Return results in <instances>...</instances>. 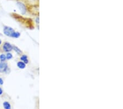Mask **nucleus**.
Returning a JSON list of instances; mask_svg holds the SVG:
<instances>
[{
    "label": "nucleus",
    "mask_w": 123,
    "mask_h": 109,
    "mask_svg": "<svg viewBox=\"0 0 123 109\" xmlns=\"http://www.w3.org/2000/svg\"><path fill=\"white\" fill-rule=\"evenodd\" d=\"M6 59V56L5 54L2 53V54L0 55V61L1 62H5Z\"/></svg>",
    "instance_id": "9b49d317"
},
{
    "label": "nucleus",
    "mask_w": 123,
    "mask_h": 109,
    "mask_svg": "<svg viewBox=\"0 0 123 109\" xmlns=\"http://www.w3.org/2000/svg\"><path fill=\"white\" fill-rule=\"evenodd\" d=\"M16 1H17V2H23L24 1H26L27 0H16Z\"/></svg>",
    "instance_id": "2eb2a0df"
},
{
    "label": "nucleus",
    "mask_w": 123,
    "mask_h": 109,
    "mask_svg": "<svg viewBox=\"0 0 123 109\" xmlns=\"http://www.w3.org/2000/svg\"><path fill=\"white\" fill-rule=\"evenodd\" d=\"M13 50H14L15 52H17L19 55H21L23 54L22 51H21L20 49L18 48V47H17V46H13Z\"/></svg>",
    "instance_id": "6e6552de"
},
{
    "label": "nucleus",
    "mask_w": 123,
    "mask_h": 109,
    "mask_svg": "<svg viewBox=\"0 0 123 109\" xmlns=\"http://www.w3.org/2000/svg\"><path fill=\"white\" fill-rule=\"evenodd\" d=\"M3 106L5 109H11V105L9 102H5L3 103Z\"/></svg>",
    "instance_id": "1a4fd4ad"
},
{
    "label": "nucleus",
    "mask_w": 123,
    "mask_h": 109,
    "mask_svg": "<svg viewBox=\"0 0 123 109\" xmlns=\"http://www.w3.org/2000/svg\"><path fill=\"white\" fill-rule=\"evenodd\" d=\"M2 44V40L1 39H0V45H1Z\"/></svg>",
    "instance_id": "dca6fc26"
},
{
    "label": "nucleus",
    "mask_w": 123,
    "mask_h": 109,
    "mask_svg": "<svg viewBox=\"0 0 123 109\" xmlns=\"http://www.w3.org/2000/svg\"><path fill=\"white\" fill-rule=\"evenodd\" d=\"M6 56V59H11L13 58L12 54V53H10V52H7Z\"/></svg>",
    "instance_id": "f8f14e48"
},
{
    "label": "nucleus",
    "mask_w": 123,
    "mask_h": 109,
    "mask_svg": "<svg viewBox=\"0 0 123 109\" xmlns=\"http://www.w3.org/2000/svg\"><path fill=\"white\" fill-rule=\"evenodd\" d=\"M17 5L19 9H20V11H21L22 15H25L26 13V5L25 4L22 2H17Z\"/></svg>",
    "instance_id": "20e7f679"
},
{
    "label": "nucleus",
    "mask_w": 123,
    "mask_h": 109,
    "mask_svg": "<svg viewBox=\"0 0 123 109\" xmlns=\"http://www.w3.org/2000/svg\"><path fill=\"white\" fill-rule=\"evenodd\" d=\"M3 89L0 87V95H2L3 94Z\"/></svg>",
    "instance_id": "4468645a"
},
{
    "label": "nucleus",
    "mask_w": 123,
    "mask_h": 109,
    "mask_svg": "<svg viewBox=\"0 0 123 109\" xmlns=\"http://www.w3.org/2000/svg\"><path fill=\"white\" fill-rule=\"evenodd\" d=\"M20 36V34L19 32H18V31H14L12 33V34L11 35V37H13V38H18Z\"/></svg>",
    "instance_id": "9d476101"
},
{
    "label": "nucleus",
    "mask_w": 123,
    "mask_h": 109,
    "mask_svg": "<svg viewBox=\"0 0 123 109\" xmlns=\"http://www.w3.org/2000/svg\"><path fill=\"white\" fill-rule=\"evenodd\" d=\"M10 15L14 19L18 22L22 24L23 25L29 29H33V22L32 19L30 18H27L17 14L16 13H11Z\"/></svg>",
    "instance_id": "f257e3e1"
},
{
    "label": "nucleus",
    "mask_w": 123,
    "mask_h": 109,
    "mask_svg": "<svg viewBox=\"0 0 123 109\" xmlns=\"http://www.w3.org/2000/svg\"><path fill=\"white\" fill-rule=\"evenodd\" d=\"M14 31V29L10 27L5 26L3 27V33L7 36L11 37V35Z\"/></svg>",
    "instance_id": "7ed1b4c3"
},
{
    "label": "nucleus",
    "mask_w": 123,
    "mask_h": 109,
    "mask_svg": "<svg viewBox=\"0 0 123 109\" xmlns=\"http://www.w3.org/2000/svg\"><path fill=\"white\" fill-rule=\"evenodd\" d=\"M1 50L2 52H10L13 50V45L8 42L4 43L1 47Z\"/></svg>",
    "instance_id": "f03ea898"
},
{
    "label": "nucleus",
    "mask_w": 123,
    "mask_h": 109,
    "mask_svg": "<svg viewBox=\"0 0 123 109\" xmlns=\"http://www.w3.org/2000/svg\"><path fill=\"white\" fill-rule=\"evenodd\" d=\"M8 69V66L6 62H0V73H3L6 72Z\"/></svg>",
    "instance_id": "39448f33"
},
{
    "label": "nucleus",
    "mask_w": 123,
    "mask_h": 109,
    "mask_svg": "<svg viewBox=\"0 0 123 109\" xmlns=\"http://www.w3.org/2000/svg\"><path fill=\"white\" fill-rule=\"evenodd\" d=\"M20 60L23 61L24 63H25V64H27L29 63V59L28 57L26 55H22L20 57Z\"/></svg>",
    "instance_id": "423d86ee"
},
{
    "label": "nucleus",
    "mask_w": 123,
    "mask_h": 109,
    "mask_svg": "<svg viewBox=\"0 0 123 109\" xmlns=\"http://www.w3.org/2000/svg\"><path fill=\"white\" fill-rule=\"evenodd\" d=\"M3 80L2 78H0V86H2L3 84Z\"/></svg>",
    "instance_id": "ddd939ff"
},
{
    "label": "nucleus",
    "mask_w": 123,
    "mask_h": 109,
    "mask_svg": "<svg viewBox=\"0 0 123 109\" xmlns=\"http://www.w3.org/2000/svg\"><path fill=\"white\" fill-rule=\"evenodd\" d=\"M17 66L20 69H24L26 67V64L25 63H24L23 61H19L17 63Z\"/></svg>",
    "instance_id": "0eeeda50"
}]
</instances>
